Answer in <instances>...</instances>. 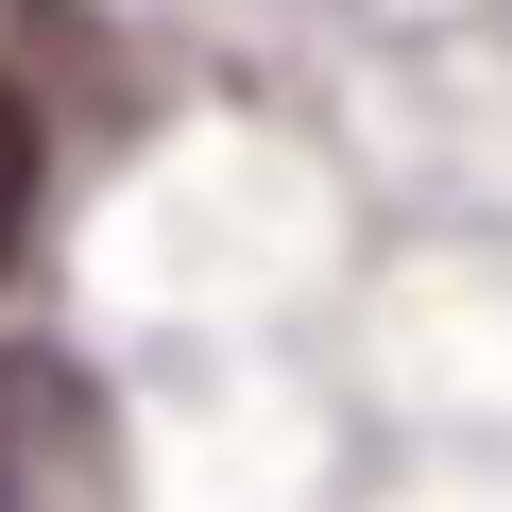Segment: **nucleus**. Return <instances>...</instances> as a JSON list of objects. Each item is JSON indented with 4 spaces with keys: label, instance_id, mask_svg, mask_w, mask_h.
I'll list each match as a JSON object with an SVG mask.
<instances>
[{
    "label": "nucleus",
    "instance_id": "1",
    "mask_svg": "<svg viewBox=\"0 0 512 512\" xmlns=\"http://www.w3.org/2000/svg\"><path fill=\"white\" fill-rule=\"evenodd\" d=\"M103 495V393L69 359H0V512H69Z\"/></svg>",
    "mask_w": 512,
    "mask_h": 512
},
{
    "label": "nucleus",
    "instance_id": "2",
    "mask_svg": "<svg viewBox=\"0 0 512 512\" xmlns=\"http://www.w3.org/2000/svg\"><path fill=\"white\" fill-rule=\"evenodd\" d=\"M18 239H35V120H18V86H0V274H18Z\"/></svg>",
    "mask_w": 512,
    "mask_h": 512
}]
</instances>
